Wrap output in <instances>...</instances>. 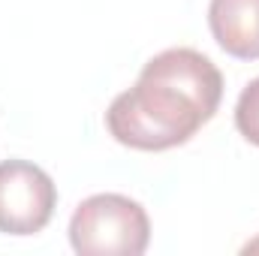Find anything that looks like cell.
<instances>
[{"mask_svg":"<svg viewBox=\"0 0 259 256\" xmlns=\"http://www.w3.org/2000/svg\"><path fill=\"white\" fill-rule=\"evenodd\" d=\"M223 100V72L196 49H166L142 66L136 84L106 112L115 142L136 151H169L190 142Z\"/></svg>","mask_w":259,"mask_h":256,"instance_id":"6da1fadb","label":"cell"},{"mask_svg":"<svg viewBox=\"0 0 259 256\" xmlns=\"http://www.w3.org/2000/svg\"><path fill=\"white\" fill-rule=\"evenodd\" d=\"M148 241V211L124 193L88 196L69 217V244L81 256H142Z\"/></svg>","mask_w":259,"mask_h":256,"instance_id":"7a4b0ae2","label":"cell"},{"mask_svg":"<svg viewBox=\"0 0 259 256\" xmlns=\"http://www.w3.org/2000/svg\"><path fill=\"white\" fill-rule=\"evenodd\" d=\"M58 208V187L46 169L30 160L0 163V232L36 235Z\"/></svg>","mask_w":259,"mask_h":256,"instance_id":"3957f363","label":"cell"},{"mask_svg":"<svg viewBox=\"0 0 259 256\" xmlns=\"http://www.w3.org/2000/svg\"><path fill=\"white\" fill-rule=\"evenodd\" d=\"M208 27L229 58L259 61V0H211Z\"/></svg>","mask_w":259,"mask_h":256,"instance_id":"277c9868","label":"cell"},{"mask_svg":"<svg viewBox=\"0 0 259 256\" xmlns=\"http://www.w3.org/2000/svg\"><path fill=\"white\" fill-rule=\"evenodd\" d=\"M235 130L259 148V78L244 84L238 103H235Z\"/></svg>","mask_w":259,"mask_h":256,"instance_id":"5b68a950","label":"cell"},{"mask_svg":"<svg viewBox=\"0 0 259 256\" xmlns=\"http://www.w3.org/2000/svg\"><path fill=\"white\" fill-rule=\"evenodd\" d=\"M244 253H259V238H253V241L244 244Z\"/></svg>","mask_w":259,"mask_h":256,"instance_id":"8992f818","label":"cell"}]
</instances>
